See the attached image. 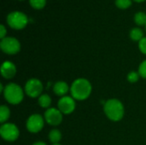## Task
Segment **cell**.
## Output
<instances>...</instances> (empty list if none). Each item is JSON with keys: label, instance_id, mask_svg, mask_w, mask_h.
<instances>
[{"label": "cell", "instance_id": "obj_5", "mask_svg": "<svg viewBox=\"0 0 146 145\" xmlns=\"http://www.w3.org/2000/svg\"><path fill=\"white\" fill-rule=\"evenodd\" d=\"M0 135L1 138L6 142H15L19 138L20 131L15 124L6 122L1 125Z\"/></svg>", "mask_w": 146, "mask_h": 145}, {"label": "cell", "instance_id": "obj_3", "mask_svg": "<svg viewBox=\"0 0 146 145\" xmlns=\"http://www.w3.org/2000/svg\"><path fill=\"white\" fill-rule=\"evenodd\" d=\"M3 95L8 103L11 105H18L23 101L25 91L21 85L11 82L5 85Z\"/></svg>", "mask_w": 146, "mask_h": 145}, {"label": "cell", "instance_id": "obj_11", "mask_svg": "<svg viewBox=\"0 0 146 145\" xmlns=\"http://www.w3.org/2000/svg\"><path fill=\"white\" fill-rule=\"evenodd\" d=\"M0 71H1V74L3 78L6 79H11L15 76L17 69L14 62L10 61H5L3 62Z\"/></svg>", "mask_w": 146, "mask_h": 145}, {"label": "cell", "instance_id": "obj_22", "mask_svg": "<svg viewBox=\"0 0 146 145\" xmlns=\"http://www.w3.org/2000/svg\"><path fill=\"white\" fill-rule=\"evenodd\" d=\"M139 49L143 54L146 55V37H144L139 42Z\"/></svg>", "mask_w": 146, "mask_h": 145}, {"label": "cell", "instance_id": "obj_20", "mask_svg": "<svg viewBox=\"0 0 146 145\" xmlns=\"http://www.w3.org/2000/svg\"><path fill=\"white\" fill-rule=\"evenodd\" d=\"M115 5L120 9H127L132 5V0H115Z\"/></svg>", "mask_w": 146, "mask_h": 145}, {"label": "cell", "instance_id": "obj_24", "mask_svg": "<svg viewBox=\"0 0 146 145\" xmlns=\"http://www.w3.org/2000/svg\"><path fill=\"white\" fill-rule=\"evenodd\" d=\"M32 145H47L44 142H43V141H37V142H35V143H33Z\"/></svg>", "mask_w": 146, "mask_h": 145}, {"label": "cell", "instance_id": "obj_27", "mask_svg": "<svg viewBox=\"0 0 146 145\" xmlns=\"http://www.w3.org/2000/svg\"><path fill=\"white\" fill-rule=\"evenodd\" d=\"M145 30H146V25H145Z\"/></svg>", "mask_w": 146, "mask_h": 145}, {"label": "cell", "instance_id": "obj_26", "mask_svg": "<svg viewBox=\"0 0 146 145\" xmlns=\"http://www.w3.org/2000/svg\"><path fill=\"white\" fill-rule=\"evenodd\" d=\"M51 145H62V144H51Z\"/></svg>", "mask_w": 146, "mask_h": 145}, {"label": "cell", "instance_id": "obj_15", "mask_svg": "<svg viewBox=\"0 0 146 145\" xmlns=\"http://www.w3.org/2000/svg\"><path fill=\"white\" fill-rule=\"evenodd\" d=\"M129 36L133 41H139V42L145 37L143 30L141 28H139V27L132 28L130 32H129Z\"/></svg>", "mask_w": 146, "mask_h": 145}, {"label": "cell", "instance_id": "obj_16", "mask_svg": "<svg viewBox=\"0 0 146 145\" xmlns=\"http://www.w3.org/2000/svg\"><path fill=\"white\" fill-rule=\"evenodd\" d=\"M10 117V109L6 105H2L0 107V122L4 124L8 121Z\"/></svg>", "mask_w": 146, "mask_h": 145}, {"label": "cell", "instance_id": "obj_10", "mask_svg": "<svg viewBox=\"0 0 146 145\" xmlns=\"http://www.w3.org/2000/svg\"><path fill=\"white\" fill-rule=\"evenodd\" d=\"M76 100L71 96H64L60 97L57 103V109L62 113V115H70L76 109Z\"/></svg>", "mask_w": 146, "mask_h": 145}, {"label": "cell", "instance_id": "obj_19", "mask_svg": "<svg viewBox=\"0 0 146 145\" xmlns=\"http://www.w3.org/2000/svg\"><path fill=\"white\" fill-rule=\"evenodd\" d=\"M29 3L33 8L40 9L44 7L46 3V0H29Z\"/></svg>", "mask_w": 146, "mask_h": 145}, {"label": "cell", "instance_id": "obj_21", "mask_svg": "<svg viewBox=\"0 0 146 145\" xmlns=\"http://www.w3.org/2000/svg\"><path fill=\"white\" fill-rule=\"evenodd\" d=\"M138 72L140 75V78L146 79V60H144L139 66Z\"/></svg>", "mask_w": 146, "mask_h": 145}, {"label": "cell", "instance_id": "obj_7", "mask_svg": "<svg viewBox=\"0 0 146 145\" xmlns=\"http://www.w3.org/2000/svg\"><path fill=\"white\" fill-rule=\"evenodd\" d=\"M44 118L39 114H33L31 115L26 122V128L30 133H38L42 131L44 126Z\"/></svg>", "mask_w": 146, "mask_h": 145}, {"label": "cell", "instance_id": "obj_12", "mask_svg": "<svg viewBox=\"0 0 146 145\" xmlns=\"http://www.w3.org/2000/svg\"><path fill=\"white\" fill-rule=\"evenodd\" d=\"M53 92L60 97H62L64 96H67V94L68 92H70V86L68 85V84L63 80H59L56 81L54 85H53Z\"/></svg>", "mask_w": 146, "mask_h": 145}, {"label": "cell", "instance_id": "obj_14", "mask_svg": "<svg viewBox=\"0 0 146 145\" xmlns=\"http://www.w3.org/2000/svg\"><path fill=\"white\" fill-rule=\"evenodd\" d=\"M49 140L52 144H60V141L62 140V132H60V130L58 129H52L50 132H49Z\"/></svg>", "mask_w": 146, "mask_h": 145}, {"label": "cell", "instance_id": "obj_1", "mask_svg": "<svg viewBox=\"0 0 146 145\" xmlns=\"http://www.w3.org/2000/svg\"><path fill=\"white\" fill-rule=\"evenodd\" d=\"M92 85L85 78H79L73 81L70 86V96L76 101L86 100L92 94Z\"/></svg>", "mask_w": 146, "mask_h": 145}, {"label": "cell", "instance_id": "obj_25", "mask_svg": "<svg viewBox=\"0 0 146 145\" xmlns=\"http://www.w3.org/2000/svg\"><path fill=\"white\" fill-rule=\"evenodd\" d=\"M134 1H136V2H143L145 0H134Z\"/></svg>", "mask_w": 146, "mask_h": 145}, {"label": "cell", "instance_id": "obj_2", "mask_svg": "<svg viewBox=\"0 0 146 145\" xmlns=\"http://www.w3.org/2000/svg\"><path fill=\"white\" fill-rule=\"evenodd\" d=\"M104 112L106 117L114 122L121 121L125 115V108L123 103L116 98H111L104 104Z\"/></svg>", "mask_w": 146, "mask_h": 145}, {"label": "cell", "instance_id": "obj_18", "mask_svg": "<svg viewBox=\"0 0 146 145\" xmlns=\"http://www.w3.org/2000/svg\"><path fill=\"white\" fill-rule=\"evenodd\" d=\"M139 78H140V75H139V72H136V71H131L130 73H127V81L131 84H134V83L138 82Z\"/></svg>", "mask_w": 146, "mask_h": 145}, {"label": "cell", "instance_id": "obj_23", "mask_svg": "<svg viewBox=\"0 0 146 145\" xmlns=\"http://www.w3.org/2000/svg\"><path fill=\"white\" fill-rule=\"evenodd\" d=\"M6 33H7L6 28H5V26L2 24V25L0 26V38H1V39H3V38H4L6 37Z\"/></svg>", "mask_w": 146, "mask_h": 145}, {"label": "cell", "instance_id": "obj_4", "mask_svg": "<svg viewBox=\"0 0 146 145\" xmlns=\"http://www.w3.org/2000/svg\"><path fill=\"white\" fill-rule=\"evenodd\" d=\"M7 23L8 25L13 28V29H16V30H21L23 29L28 23V18L27 16L21 12V11H13L10 12L8 15H7Z\"/></svg>", "mask_w": 146, "mask_h": 145}, {"label": "cell", "instance_id": "obj_17", "mask_svg": "<svg viewBox=\"0 0 146 145\" xmlns=\"http://www.w3.org/2000/svg\"><path fill=\"white\" fill-rule=\"evenodd\" d=\"M134 21L139 26H145L146 25V14L143 11L137 12L134 15Z\"/></svg>", "mask_w": 146, "mask_h": 145}, {"label": "cell", "instance_id": "obj_13", "mask_svg": "<svg viewBox=\"0 0 146 145\" xmlns=\"http://www.w3.org/2000/svg\"><path fill=\"white\" fill-rule=\"evenodd\" d=\"M38 103L41 108L48 109L50 108V105L52 103V99L48 94H42L38 98Z\"/></svg>", "mask_w": 146, "mask_h": 145}, {"label": "cell", "instance_id": "obj_6", "mask_svg": "<svg viewBox=\"0 0 146 145\" xmlns=\"http://www.w3.org/2000/svg\"><path fill=\"white\" fill-rule=\"evenodd\" d=\"M44 91L43 83L35 78H32L28 79L24 86L25 94L31 98H38Z\"/></svg>", "mask_w": 146, "mask_h": 145}, {"label": "cell", "instance_id": "obj_9", "mask_svg": "<svg viewBox=\"0 0 146 145\" xmlns=\"http://www.w3.org/2000/svg\"><path fill=\"white\" fill-rule=\"evenodd\" d=\"M44 118L46 123L52 126H57L63 121V115L57 108H50L45 110Z\"/></svg>", "mask_w": 146, "mask_h": 145}, {"label": "cell", "instance_id": "obj_8", "mask_svg": "<svg viewBox=\"0 0 146 145\" xmlns=\"http://www.w3.org/2000/svg\"><path fill=\"white\" fill-rule=\"evenodd\" d=\"M0 48L2 51L7 55H15L21 50V44L19 40L14 37H5L1 39Z\"/></svg>", "mask_w": 146, "mask_h": 145}]
</instances>
